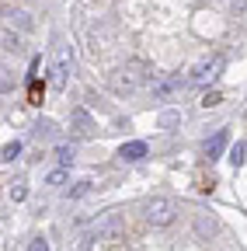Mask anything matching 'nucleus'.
<instances>
[{"label":"nucleus","instance_id":"16","mask_svg":"<svg viewBox=\"0 0 247 251\" xmlns=\"http://www.w3.org/2000/svg\"><path fill=\"white\" fill-rule=\"evenodd\" d=\"M90 192V181H77L73 188H70V199H80V196H87Z\"/></svg>","mask_w":247,"mask_h":251},{"label":"nucleus","instance_id":"4","mask_svg":"<svg viewBox=\"0 0 247 251\" xmlns=\"http://www.w3.org/2000/svg\"><path fill=\"white\" fill-rule=\"evenodd\" d=\"M226 140H230V133H226V129H216V133H212V136L205 140V157H209V161H216V157L223 153Z\"/></svg>","mask_w":247,"mask_h":251},{"label":"nucleus","instance_id":"1","mask_svg":"<svg viewBox=\"0 0 247 251\" xmlns=\"http://www.w3.org/2000/svg\"><path fill=\"white\" fill-rule=\"evenodd\" d=\"M70 70H73V52H70V46H67L63 35H56V70H52V87H63Z\"/></svg>","mask_w":247,"mask_h":251},{"label":"nucleus","instance_id":"21","mask_svg":"<svg viewBox=\"0 0 247 251\" xmlns=\"http://www.w3.org/2000/svg\"><path fill=\"white\" fill-rule=\"evenodd\" d=\"M28 251H49V241L45 237H35L32 244H28Z\"/></svg>","mask_w":247,"mask_h":251},{"label":"nucleus","instance_id":"19","mask_svg":"<svg viewBox=\"0 0 247 251\" xmlns=\"http://www.w3.org/2000/svg\"><path fill=\"white\" fill-rule=\"evenodd\" d=\"M220 101H223V98H220V91H209L205 98H202V105H205V108H216Z\"/></svg>","mask_w":247,"mask_h":251},{"label":"nucleus","instance_id":"18","mask_svg":"<svg viewBox=\"0 0 247 251\" xmlns=\"http://www.w3.org/2000/svg\"><path fill=\"white\" fill-rule=\"evenodd\" d=\"M178 122H181L178 112H164V115H160V126H164V129H171V126H178Z\"/></svg>","mask_w":247,"mask_h":251},{"label":"nucleus","instance_id":"6","mask_svg":"<svg viewBox=\"0 0 247 251\" xmlns=\"http://www.w3.org/2000/svg\"><path fill=\"white\" fill-rule=\"evenodd\" d=\"M184 84H188V80H181V77H164V80L153 84V98H171V94L178 87H184Z\"/></svg>","mask_w":247,"mask_h":251},{"label":"nucleus","instance_id":"2","mask_svg":"<svg viewBox=\"0 0 247 251\" xmlns=\"http://www.w3.org/2000/svg\"><path fill=\"white\" fill-rule=\"evenodd\" d=\"M146 220H150L153 227L174 224V202H171V199H150V202H146Z\"/></svg>","mask_w":247,"mask_h":251},{"label":"nucleus","instance_id":"15","mask_svg":"<svg viewBox=\"0 0 247 251\" xmlns=\"http://www.w3.org/2000/svg\"><path fill=\"white\" fill-rule=\"evenodd\" d=\"M63 181H67V168H59V171H49V178H45V185H52V188H56V185H63Z\"/></svg>","mask_w":247,"mask_h":251},{"label":"nucleus","instance_id":"7","mask_svg":"<svg viewBox=\"0 0 247 251\" xmlns=\"http://www.w3.org/2000/svg\"><path fill=\"white\" fill-rule=\"evenodd\" d=\"M139 70H143V67L136 63V67L126 70V77H118V91H136V87L143 84V74H139Z\"/></svg>","mask_w":247,"mask_h":251},{"label":"nucleus","instance_id":"5","mask_svg":"<svg viewBox=\"0 0 247 251\" xmlns=\"http://www.w3.org/2000/svg\"><path fill=\"white\" fill-rule=\"evenodd\" d=\"M118 157H122V161H143V157H146V143L143 140H129V143H122V150H118Z\"/></svg>","mask_w":247,"mask_h":251},{"label":"nucleus","instance_id":"12","mask_svg":"<svg viewBox=\"0 0 247 251\" xmlns=\"http://www.w3.org/2000/svg\"><path fill=\"white\" fill-rule=\"evenodd\" d=\"M42 84H39V77H32V84H28V101H32V105H42Z\"/></svg>","mask_w":247,"mask_h":251},{"label":"nucleus","instance_id":"14","mask_svg":"<svg viewBox=\"0 0 247 251\" xmlns=\"http://www.w3.org/2000/svg\"><path fill=\"white\" fill-rule=\"evenodd\" d=\"M11 87H14V74L4 67V63H0V94H7Z\"/></svg>","mask_w":247,"mask_h":251},{"label":"nucleus","instance_id":"10","mask_svg":"<svg viewBox=\"0 0 247 251\" xmlns=\"http://www.w3.org/2000/svg\"><path fill=\"white\" fill-rule=\"evenodd\" d=\"M7 18H11V25H18L21 31L32 28V14H24V11H7Z\"/></svg>","mask_w":247,"mask_h":251},{"label":"nucleus","instance_id":"13","mask_svg":"<svg viewBox=\"0 0 247 251\" xmlns=\"http://www.w3.org/2000/svg\"><path fill=\"white\" fill-rule=\"evenodd\" d=\"M244 153H247V147L237 140V143L230 147V164H233V168H240V164H244Z\"/></svg>","mask_w":247,"mask_h":251},{"label":"nucleus","instance_id":"3","mask_svg":"<svg viewBox=\"0 0 247 251\" xmlns=\"http://www.w3.org/2000/svg\"><path fill=\"white\" fill-rule=\"evenodd\" d=\"M220 67H223V59H220V56H212V59H202V63H195V70H192L188 84H192V87H202V84H209L216 74H220Z\"/></svg>","mask_w":247,"mask_h":251},{"label":"nucleus","instance_id":"8","mask_svg":"<svg viewBox=\"0 0 247 251\" xmlns=\"http://www.w3.org/2000/svg\"><path fill=\"white\" fill-rule=\"evenodd\" d=\"M0 49H7V52H18L21 49V39L14 35L11 28H0Z\"/></svg>","mask_w":247,"mask_h":251},{"label":"nucleus","instance_id":"22","mask_svg":"<svg viewBox=\"0 0 247 251\" xmlns=\"http://www.w3.org/2000/svg\"><path fill=\"white\" fill-rule=\"evenodd\" d=\"M11 199H18V202L24 199V185H18V188H11Z\"/></svg>","mask_w":247,"mask_h":251},{"label":"nucleus","instance_id":"9","mask_svg":"<svg viewBox=\"0 0 247 251\" xmlns=\"http://www.w3.org/2000/svg\"><path fill=\"white\" fill-rule=\"evenodd\" d=\"M49 136H56V122L52 119H39L35 122V140H49Z\"/></svg>","mask_w":247,"mask_h":251},{"label":"nucleus","instance_id":"20","mask_svg":"<svg viewBox=\"0 0 247 251\" xmlns=\"http://www.w3.org/2000/svg\"><path fill=\"white\" fill-rule=\"evenodd\" d=\"M212 230H216V224H212V220L199 216V234H212Z\"/></svg>","mask_w":247,"mask_h":251},{"label":"nucleus","instance_id":"11","mask_svg":"<svg viewBox=\"0 0 247 251\" xmlns=\"http://www.w3.org/2000/svg\"><path fill=\"white\" fill-rule=\"evenodd\" d=\"M73 153H77V147H67L63 143V147H56V161L63 164V168H70L73 164Z\"/></svg>","mask_w":247,"mask_h":251},{"label":"nucleus","instance_id":"17","mask_svg":"<svg viewBox=\"0 0 247 251\" xmlns=\"http://www.w3.org/2000/svg\"><path fill=\"white\" fill-rule=\"evenodd\" d=\"M18 153H21V143L14 140V143H7V147H4V153H0V157H4V161H14Z\"/></svg>","mask_w":247,"mask_h":251}]
</instances>
